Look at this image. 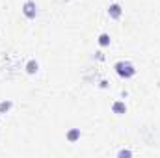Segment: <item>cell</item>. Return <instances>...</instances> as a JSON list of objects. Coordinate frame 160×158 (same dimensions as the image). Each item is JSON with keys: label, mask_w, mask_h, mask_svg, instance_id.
Returning a JSON list of instances; mask_svg holds the SVG:
<instances>
[{"label": "cell", "mask_w": 160, "mask_h": 158, "mask_svg": "<svg viewBox=\"0 0 160 158\" xmlns=\"http://www.w3.org/2000/svg\"><path fill=\"white\" fill-rule=\"evenodd\" d=\"M116 73H118L119 77H123V78H130V77L136 75V69H134V65L128 63V62H118V63H116Z\"/></svg>", "instance_id": "cell-1"}, {"label": "cell", "mask_w": 160, "mask_h": 158, "mask_svg": "<svg viewBox=\"0 0 160 158\" xmlns=\"http://www.w3.org/2000/svg\"><path fill=\"white\" fill-rule=\"evenodd\" d=\"M22 13H24L28 19H36V15H38V6H36V2H34V0H26L24 6H22Z\"/></svg>", "instance_id": "cell-2"}, {"label": "cell", "mask_w": 160, "mask_h": 158, "mask_svg": "<svg viewBox=\"0 0 160 158\" xmlns=\"http://www.w3.org/2000/svg\"><path fill=\"white\" fill-rule=\"evenodd\" d=\"M121 13H123V9H121L119 4H112V6L108 7V15H110L112 19H119Z\"/></svg>", "instance_id": "cell-3"}, {"label": "cell", "mask_w": 160, "mask_h": 158, "mask_svg": "<svg viewBox=\"0 0 160 158\" xmlns=\"http://www.w3.org/2000/svg\"><path fill=\"white\" fill-rule=\"evenodd\" d=\"M38 69H39V63H38L36 60H30V62L26 63V73H28V75H36Z\"/></svg>", "instance_id": "cell-4"}, {"label": "cell", "mask_w": 160, "mask_h": 158, "mask_svg": "<svg viewBox=\"0 0 160 158\" xmlns=\"http://www.w3.org/2000/svg\"><path fill=\"white\" fill-rule=\"evenodd\" d=\"M112 110H114V114H125L127 112V106H125V102H121V101H118V102H114L112 104Z\"/></svg>", "instance_id": "cell-5"}, {"label": "cell", "mask_w": 160, "mask_h": 158, "mask_svg": "<svg viewBox=\"0 0 160 158\" xmlns=\"http://www.w3.org/2000/svg\"><path fill=\"white\" fill-rule=\"evenodd\" d=\"M78 138H80V128H73V130H69V132H67V140H69L71 143H73V141H77Z\"/></svg>", "instance_id": "cell-6"}, {"label": "cell", "mask_w": 160, "mask_h": 158, "mask_svg": "<svg viewBox=\"0 0 160 158\" xmlns=\"http://www.w3.org/2000/svg\"><path fill=\"white\" fill-rule=\"evenodd\" d=\"M11 106H13V102H11V101H2V102H0V114L9 112V110H11Z\"/></svg>", "instance_id": "cell-7"}, {"label": "cell", "mask_w": 160, "mask_h": 158, "mask_svg": "<svg viewBox=\"0 0 160 158\" xmlns=\"http://www.w3.org/2000/svg\"><path fill=\"white\" fill-rule=\"evenodd\" d=\"M99 45H101V47H108V45H110V36H108V34H101V36H99Z\"/></svg>", "instance_id": "cell-8"}, {"label": "cell", "mask_w": 160, "mask_h": 158, "mask_svg": "<svg viewBox=\"0 0 160 158\" xmlns=\"http://www.w3.org/2000/svg\"><path fill=\"white\" fill-rule=\"evenodd\" d=\"M118 156H132V153H130V151H119V153H118Z\"/></svg>", "instance_id": "cell-9"}]
</instances>
